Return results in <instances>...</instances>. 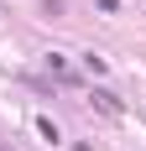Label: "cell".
I'll list each match as a JSON object with an SVG mask.
<instances>
[{"label": "cell", "instance_id": "1", "mask_svg": "<svg viewBox=\"0 0 146 151\" xmlns=\"http://www.w3.org/2000/svg\"><path fill=\"white\" fill-rule=\"evenodd\" d=\"M89 99H94V109H99V115H120V99H115V94H104V89H94Z\"/></svg>", "mask_w": 146, "mask_h": 151}, {"label": "cell", "instance_id": "2", "mask_svg": "<svg viewBox=\"0 0 146 151\" xmlns=\"http://www.w3.org/2000/svg\"><path fill=\"white\" fill-rule=\"evenodd\" d=\"M84 68H89V73H104V68H110V63H104L99 52H84Z\"/></svg>", "mask_w": 146, "mask_h": 151}, {"label": "cell", "instance_id": "3", "mask_svg": "<svg viewBox=\"0 0 146 151\" xmlns=\"http://www.w3.org/2000/svg\"><path fill=\"white\" fill-rule=\"evenodd\" d=\"M115 5H120V0H99V11H115Z\"/></svg>", "mask_w": 146, "mask_h": 151}]
</instances>
